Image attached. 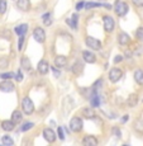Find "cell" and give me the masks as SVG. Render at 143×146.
Listing matches in <instances>:
<instances>
[{"label": "cell", "instance_id": "1", "mask_svg": "<svg viewBox=\"0 0 143 146\" xmlns=\"http://www.w3.org/2000/svg\"><path fill=\"white\" fill-rule=\"evenodd\" d=\"M22 108H23L26 114H32L33 112H34V104H33V102L30 100V98L26 97L22 100Z\"/></svg>", "mask_w": 143, "mask_h": 146}, {"label": "cell", "instance_id": "2", "mask_svg": "<svg viewBox=\"0 0 143 146\" xmlns=\"http://www.w3.org/2000/svg\"><path fill=\"white\" fill-rule=\"evenodd\" d=\"M69 126L72 132H80L82 130V119L78 118V117H74V118H71V121H70Z\"/></svg>", "mask_w": 143, "mask_h": 146}, {"label": "cell", "instance_id": "3", "mask_svg": "<svg viewBox=\"0 0 143 146\" xmlns=\"http://www.w3.org/2000/svg\"><path fill=\"white\" fill-rule=\"evenodd\" d=\"M103 22H104V29H105V32H108V33L113 32L114 28H115V22H114V19L111 18V17H109V15H104V18H103Z\"/></svg>", "mask_w": 143, "mask_h": 146}, {"label": "cell", "instance_id": "4", "mask_svg": "<svg viewBox=\"0 0 143 146\" xmlns=\"http://www.w3.org/2000/svg\"><path fill=\"white\" fill-rule=\"evenodd\" d=\"M115 13L119 17H124L125 14L128 13V5L125 4L124 1L117 0V1H115Z\"/></svg>", "mask_w": 143, "mask_h": 146}, {"label": "cell", "instance_id": "5", "mask_svg": "<svg viewBox=\"0 0 143 146\" xmlns=\"http://www.w3.org/2000/svg\"><path fill=\"white\" fill-rule=\"evenodd\" d=\"M33 38L37 42H39V43H43L46 41V32H44L43 28H41V27L34 28V31H33Z\"/></svg>", "mask_w": 143, "mask_h": 146}, {"label": "cell", "instance_id": "6", "mask_svg": "<svg viewBox=\"0 0 143 146\" xmlns=\"http://www.w3.org/2000/svg\"><path fill=\"white\" fill-rule=\"evenodd\" d=\"M85 43H86L88 47H90L91 50H95V51H99V50L101 48V43H100V41L96 40V38H94V37H86Z\"/></svg>", "mask_w": 143, "mask_h": 146}, {"label": "cell", "instance_id": "7", "mask_svg": "<svg viewBox=\"0 0 143 146\" xmlns=\"http://www.w3.org/2000/svg\"><path fill=\"white\" fill-rule=\"evenodd\" d=\"M14 84L10 81V79H4V81L0 83V90L4 92V93H10L14 90Z\"/></svg>", "mask_w": 143, "mask_h": 146}, {"label": "cell", "instance_id": "8", "mask_svg": "<svg viewBox=\"0 0 143 146\" xmlns=\"http://www.w3.org/2000/svg\"><path fill=\"white\" fill-rule=\"evenodd\" d=\"M123 72L120 69H117V67H113V69L109 71V79H110L111 83H117L118 80H120Z\"/></svg>", "mask_w": 143, "mask_h": 146}, {"label": "cell", "instance_id": "9", "mask_svg": "<svg viewBox=\"0 0 143 146\" xmlns=\"http://www.w3.org/2000/svg\"><path fill=\"white\" fill-rule=\"evenodd\" d=\"M37 70H38V72H39V74H42V75H46L47 72H48V70H49V65H48V62H47L46 60H41V61H39V62H38Z\"/></svg>", "mask_w": 143, "mask_h": 146}, {"label": "cell", "instance_id": "10", "mask_svg": "<svg viewBox=\"0 0 143 146\" xmlns=\"http://www.w3.org/2000/svg\"><path fill=\"white\" fill-rule=\"evenodd\" d=\"M43 136L48 142H55L56 140V133L52 128H44L43 130Z\"/></svg>", "mask_w": 143, "mask_h": 146}, {"label": "cell", "instance_id": "11", "mask_svg": "<svg viewBox=\"0 0 143 146\" xmlns=\"http://www.w3.org/2000/svg\"><path fill=\"white\" fill-rule=\"evenodd\" d=\"M82 58L88 64H94L95 61H96V56H95L91 51H82Z\"/></svg>", "mask_w": 143, "mask_h": 146}, {"label": "cell", "instance_id": "12", "mask_svg": "<svg viewBox=\"0 0 143 146\" xmlns=\"http://www.w3.org/2000/svg\"><path fill=\"white\" fill-rule=\"evenodd\" d=\"M118 42H119V44H122V46H125V44H128L130 42V37L125 32H120L119 35H118Z\"/></svg>", "mask_w": 143, "mask_h": 146}, {"label": "cell", "instance_id": "13", "mask_svg": "<svg viewBox=\"0 0 143 146\" xmlns=\"http://www.w3.org/2000/svg\"><path fill=\"white\" fill-rule=\"evenodd\" d=\"M82 144L85 145V146H96L98 145V140L95 139L94 136H85L84 137V140H82Z\"/></svg>", "mask_w": 143, "mask_h": 146}, {"label": "cell", "instance_id": "14", "mask_svg": "<svg viewBox=\"0 0 143 146\" xmlns=\"http://www.w3.org/2000/svg\"><path fill=\"white\" fill-rule=\"evenodd\" d=\"M55 65H56V67H58V69L65 67L67 65V57H65V56H57V57L55 58Z\"/></svg>", "mask_w": 143, "mask_h": 146}, {"label": "cell", "instance_id": "15", "mask_svg": "<svg viewBox=\"0 0 143 146\" xmlns=\"http://www.w3.org/2000/svg\"><path fill=\"white\" fill-rule=\"evenodd\" d=\"M16 5H18V8H19L20 10H23V12H28V10L30 9V3H29V0H18Z\"/></svg>", "mask_w": 143, "mask_h": 146}, {"label": "cell", "instance_id": "16", "mask_svg": "<svg viewBox=\"0 0 143 146\" xmlns=\"http://www.w3.org/2000/svg\"><path fill=\"white\" fill-rule=\"evenodd\" d=\"M14 125H15V122H13V121H3L1 122V128L4 131H13L14 130Z\"/></svg>", "mask_w": 143, "mask_h": 146}, {"label": "cell", "instance_id": "17", "mask_svg": "<svg viewBox=\"0 0 143 146\" xmlns=\"http://www.w3.org/2000/svg\"><path fill=\"white\" fill-rule=\"evenodd\" d=\"M90 104L91 107H99L100 106V100H99V95L96 94V90H94V93L90 97Z\"/></svg>", "mask_w": 143, "mask_h": 146}, {"label": "cell", "instance_id": "18", "mask_svg": "<svg viewBox=\"0 0 143 146\" xmlns=\"http://www.w3.org/2000/svg\"><path fill=\"white\" fill-rule=\"evenodd\" d=\"M134 80H136L137 84H139V85H143V70L142 69L137 70V71L134 72Z\"/></svg>", "mask_w": 143, "mask_h": 146}, {"label": "cell", "instance_id": "19", "mask_svg": "<svg viewBox=\"0 0 143 146\" xmlns=\"http://www.w3.org/2000/svg\"><path fill=\"white\" fill-rule=\"evenodd\" d=\"M77 19H78V15L77 14H74V15L71 17V19H67L66 22H67V24L72 28V29H76L77 28Z\"/></svg>", "mask_w": 143, "mask_h": 146}, {"label": "cell", "instance_id": "20", "mask_svg": "<svg viewBox=\"0 0 143 146\" xmlns=\"http://www.w3.org/2000/svg\"><path fill=\"white\" fill-rule=\"evenodd\" d=\"M82 70H84V64L81 62V61H76V64H75L74 67H72V71H74V74L80 75L81 72H82Z\"/></svg>", "mask_w": 143, "mask_h": 146}, {"label": "cell", "instance_id": "21", "mask_svg": "<svg viewBox=\"0 0 143 146\" xmlns=\"http://www.w3.org/2000/svg\"><path fill=\"white\" fill-rule=\"evenodd\" d=\"M137 103H138V97L136 94H130L128 97V100H127V104L128 107H136Z\"/></svg>", "mask_w": 143, "mask_h": 146}, {"label": "cell", "instance_id": "22", "mask_svg": "<svg viewBox=\"0 0 143 146\" xmlns=\"http://www.w3.org/2000/svg\"><path fill=\"white\" fill-rule=\"evenodd\" d=\"M98 7H105V8H108V9H110V5H108V4H101V3H86V5H85V8L86 9H91V8H98Z\"/></svg>", "mask_w": 143, "mask_h": 146}, {"label": "cell", "instance_id": "23", "mask_svg": "<svg viewBox=\"0 0 143 146\" xmlns=\"http://www.w3.org/2000/svg\"><path fill=\"white\" fill-rule=\"evenodd\" d=\"M27 31H28V26H27V24H20V26L15 27V33H16V35H19V36H24Z\"/></svg>", "mask_w": 143, "mask_h": 146}, {"label": "cell", "instance_id": "24", "mask_svg": "<svg viewBox=\"0 0 143 146\" xmlns=\"http://www.w3.org/2000/svg\"><path fill=\"white\" fill-rule=\"evenodd\" d=\"M22 113H20V111H14L13 112V114H12V121L13 122H15V123H19L22 121Z\"/></svg>", "mask_w": 143, "mask_h": 146}, {"label": "cell", "instance_id": "25", "mask_svg": "<svg viewBox=\"0 0 143 146\" xmlns=\"http://www.w3.org/2000/svg\"><path fill=\"white\" fill-rule=\"evenodd\" d=\"M82 116H85L86 118H94V111L91 109V107L90 108H84L82 109Z\"/></svg>", "mask_w": 143, "mask_h": 146}, {"label": "cell", "instance_id": "26", "mask_svg": "<svg viewBox=\"0 0 143 146\" xmlns=\"http://www.w3.org/2000/svg\"><path fill=\"white\" fill-rule=\"evenodd\" d=\"M1 142H3V144H4L5 146H12V145H14L13 139H12V137H10V136H8V135H5V136H3Z\"/></svg>", "mask_w": 143, "mask_h": 146}, {"label": "cell", "instance_id": "27", "mask_svg": "<svg viewBox=\"0 0 143 146\" xmlns=\"http://www.w3.org/2000/svg\"><path fill=\"white\" fill-rule=\"evenodd\" d=\"M22 67L24 70H30L32 69V65H30V61L28 57H23L22 58Z\"/></svg>", "mask_w": 143, "mask_h": 146}, {"label": "cell", "instance_id": "28", "mask_svg": "<svg viewBox=\"0 0 143 146\" xmlns=\"http://www.w3.org/2000/svg\"><path fill=\"white\" fill-rule=\"evenodd\" d=\"M43 22H44V24H46V26H51V23H52L51 14H49V13L44 14V15H43Z\"/></svg>", "mask_w": 143, "mask_h": 146}, {"label": "cell", "instance_id": "29", "mask_svg": "<svg viewBox=\"0 0 143 146\" xmlns=\"http://www.w3.org/2000/svg\"><path fill=\"white\" fill-rule=\"evenodd\" d=\"M136 38L139 41H143V27H139L136 31Z\"/></svg>", "mask_w": 143, "mask_h": 146}, {"label": "cell", "instance_id": "30", "mask_svg": "<svg viewBox=\"0 0 143 146\" xmlns=\"http://www.w3.org/2000/svg\"><path fill=\"white\" fill-rule=\"evenodd\" d=\"M33 126H34V123H32V122H27V123H24L23 126H22L20 127V131H28V130H30V128L33 127Z\"/></svg>", "mask_w": 143, "mask_h": 146}, {"label": "cell", "instance_id": "31", "mask_svg": "<svg viewBox=\"0 0 143 146\" xmlns=\"http://www.w3.org/2000/svg\"><path fill=\"white\" fill-rule=\"evenodd\" d=\"M7 10V1L5 0H0V14H4Z\"/></svg>", "mask_w": 143, "mask_h": 146}, {"label": "cell", "instance_id": "32", "mask_svg": "<svg viewBox=\"0 0 143 146\" xmlns=\"http://www.w3.org/2000/svg\"><path fill=\"white\" fill-rule=\"evenodd\" d=\"M15 75L13 74V72H4V74L0 75V78L1 79H12V78H14Z\"/></svg>", "mask_w": 143, "mask_h": 146}, {"label": "cell", "instance_id": "33", "mask_svg": "<svg viewBox=\"0 0 143 146\" xmlns=\"http://www.w3.org/2000/svg\"><path fill=\"white\" fill-rule=\"evenodd\" d=\"M8 60L7 58H1V60H0V69H5V67L8 66Z\"/></svg>", "mask_w": 143, "mask_h": 146}, {"label": "cell", "instance_id": "34", "mask_svg": "<svg viewBox=\"0 0 143 146\" xmlns=\"http://www.w3.org/2000/svg\"><path fill=\"white\" fill-rule=\"evenodd\" d=\"M101 85H103V79H99V80L96 81V83L94 84V86H92V89H94V90H96V89H99Z\"/></svg>", "mask_w": 143, "mask_h": 146}, {"label": "cell", "instance_id": "35", "mask_svg": "<svg viewBox=\"0 0 143 146\" xmlns=\"http://www.w3.org/2000/svg\"><path fill=\"white\" fill-rule=\"evenodd\" d=\"M58 137H60V140H65V133H63V128L62 127H58Z\"/></svg>", "mask_w": 143, "mask_h": 146}, {"label": "cell", "instance_id": "36", "mask_svg": "<svg viewBox=\"0 0 143 146\" xmlns=\"http://www.w3.org/2000/svg\"><path fill=\"white\" fill-rule=\"evenodd\" d=\"M23 43H24V36H20V38H19V41H18V48L19 50L23 48Z\"/></svg>", "mask_w": 143, "mask_h": 146}, {"label": "cell", "instance_id": "37", "mask_svg": "<svg viewBox=\"0 0 143 146\" xmlns=\"http://www.w3.org/2000/svg\"><path fill=\"white\" fill-rule=\"evenodd\" d=\"M15 79H16V81H19L20 83L22 80H23V74H22V71L19 70L18 72H16V75H15Z\"/></svg>", "mask_w": 143, "mask_h": 146}, {"label": "cell", "instance_id": "38", "mask_svg": "<svg viewBox=\"0 0 143 146\" xmlns=\"http://www.w3.org/2000/svg\"><path fill=\"white\" fill-rule=\"evenodd\" d=\"M136 7H143V0H132Z\"/></svg>", "mask_w": 143, "mask_h": 146}, {"label": "cell", "instance_id": "39", "mask_svg": "<svg viewBox=\"0 0 143 146\" xmlns=\"http://www.w3.org/2000/svg\"><path fill=\"white\" fill-rule=\"evenodd\" d=\"M85 4H86V3H84V1H80V3H77V5H76V9H77V10L82 9V8L85 7Z\"/></svg>", "mask_w": 143, "mask_h": 146}, {"label": "cell", "instance_id": "40", "mask_svg": "<svg viewBox=\"0 0 143 146\" xmlns=\"http://www.w3.org/2000/svg\"><path fill=\"white\" fill-rule=\"evenodd\" d=\"M122 60H123V56H122V55H119V56H117V57L114 58V62L118 64V62H120Z\"/></svg>", "mask_w": 143, "mask_h": 146}, {"label": "cell", "instance_id": "41", "mask_svg": "<svg viewBox=\"0 0 143 146\" xmlns=\"http://www.w3.org/2000/svg\"><path fill=\"white\" fill-rule=\"evenodd\" d=\"M113 132L117 135V137H120V132H119V130H117V128H114V130H113Z\"/></svg>", "mask_w": 143, "mask_h": 146}, {"label": "cell", "instance_id": "42", "mask_svg": "<svg viewBox=\"0 0 143 146\" xmlns=\"http://www.w3.org/2000/svg\"><path fill=\"white\" fill-rule=\"evenodd\" d=\"M52 71L55 72V76H60V72H58V71H57V70H56V69H52Z\"/></svg>", "mask_w": 143, "mask_h": 146}, {"label": "cell", "instance_id": "43", "mask_svg": "<svg viewBox=\"0 0 143 146\" xmlns=\"http://www.w3.org/2000/svg\"><path fill=\"white\" fill-rule=\"evenodd\" d=\"M127 121H128V116H125L124 118H123V122H127Z\"/></svg>", "mask_w": 143, "mask_h": 146}]
</instances>
